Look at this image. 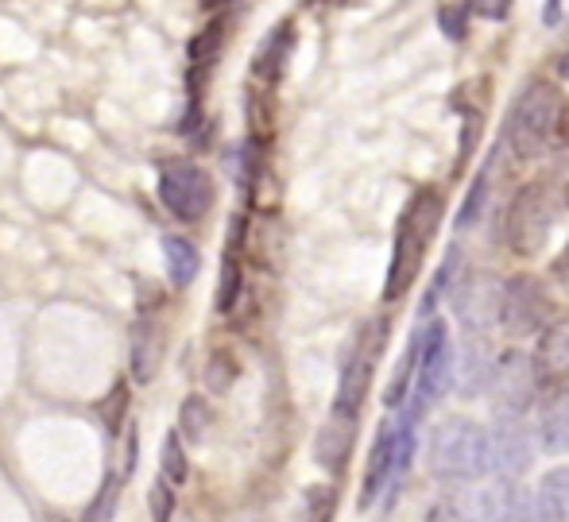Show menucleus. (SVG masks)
<instances>
[{"label":"nucleus","instance_id":"f257e3e1","mask_svg":"<svg viewBox=\"0 0 569 522\" xmlns=\"http://www.w3.org/2000/svg\"><path fill=\"white\" fill-rule=\"evenodd\" d=\"M430 476L442 484H480L492 472V433L465 414H450L430 430Z\"/></svg>","mask_w":569,"mask_h":522},{"label":"nucleus","instance_id":"f03ea898","mask_svg":"<svg viewBox=\"0 0 569 522\" xmlns=\"http://www.w3.org/2000/svg\"><path fill=\"white\" fill-rule=\"evenodd\" d=\"M558 120H562V93L547 82L527 86L516 98V104H511L508 128H503L508 148L516 151V159H523V163L539 159L542 151L550 148V135H555Z\"/></svg>","mask_w":569,"mask_h":522},{"label":"nucleus","instance_id":"7ed1b4c3","mask_svg":"<svg viewBox=\"0 0 569 522\" xmlns=\"http://www.w3.org/2000/svg\"><path fill=\"white\" fill-rule=\"evenodd\" d=\"M457 383V352H453V341H450V329L446 321H430L422 329V360H419V380H415V391L407 399L403 414L411 422H422L446 395L453 391Z\"/></svg>","mask_w":569,"mask_h":522},{"label":"nucleus","instance_id":"20e7f679","mask_svg":"<svg viewBox=\"0 0 569 522\" xmlns=\"http://www.w3.org/2000/svg\"><path fill=\"white\" fill-rule=\"evenodd\" d=\"M550 224H555V202H550L542 182H531V187H523L511 198L508 217H503V237H508L511 252L531 260V255H539L547 248Z\"/></svg>","mask_w":569,"mask_h":522},{"label":"nucleus","instance_id":"39448f33","mask_svg":"<svg viewBox=\"0 0 569 522\" xmlns=\"http://www.w3.org/2000/svg\"><path fill=\"white\" fill-rule=\"evenodd\" d=\"M383 344H388V318H376L360 329V337L352 341V352L345 357L341 364V380H338V403L341 411L357 414L368 399V388H372L376 375V360H380Z\"/></svg>","mask_w":569,"mask_h":522},{"label":"nucleus","instance_id":"423d86ee","mask_svg":"<svg viewBox=\"0 0 569 522\" xmlns=\"http://www.w3.org/2000/svg\"><path fill=\"white\" fill-rule=\"evenodd\" d=\"M159 202L167 205V213H174L179 221H202L213 205V179L206 167L190 163V159H174L159 174Z\"/></svg>","mask_w":569,"mask_h":522},{"label":"nucleus","instance_id":"0eeeda50","mask_svg":"<svg viewBox=\"0 0 569 522\" xmlns=\"http://www.w3.org/2000/svg\"><path fill=\"white\" fill-rule=\"evenodd\" d=\"M550 294L535 275H511L500 294V329L508 337H535L547 329Z\"/></svg>","mask_w":569,"mask_h":522},{"label":"nucleus","instance_id":"6e6552de","mask_svg":"<svg viewBox=\"0 0 569 522\" xmlns=\"http://www.w3.org/2000/svg\"><path fill=\"white\" fill-rule=\"evenodd\" d=\"M492 403L496 418H523L531 406L535 391H539V372H535V360L527 357H503L492 368Z\"/></svg>","mask_w":569,"mask_h":522},{"label":"nucleus","instance_id":"1a4fd4ad","mask_svg":"<svg viewBox=\"0 0 569 522\" xmlns=\"http://www.w3.org/2000/svg\"><path fill=\"white\" fill-rule=\"evenodd\" d=\"M396 469H399V430L396 422H380L368 449L365 464V484H360V508H372L388 488H396Z\"/></svg>","mask_w":569,"mask_h":522},{"label":"nucleus","instance_id":"9d476101","mask_svg":"<svg viewBox=\"0 0 569 522\" xmlns=\"http://www.w3.org/2000/svg\"><path fill=\"white\" fill-rule=\"evenodd\" d=\"M535 438L523 425V418H496L492 430V472L500 480H519L531 469Z\"/></svg>","mask_w":569,"mask_h":522},{"label":"nucleus","instance_id":"9b49d317","mask_svg":"<svg viewBox=\"0 0 569 522\" xmlns=\"http://www.w3.org/2000/svg\"><path fill=\"white\" fill-rule=\"evenodd\" d=\"M430 240H422L411 224L399 221L396 229V248H391V268H388V283H383V302H399L411 283L422 271V255H427Z\"/></svg>","mask_w":569,"mask_h":522},{"label":"nucleus","instance_id":"f8f14e48","mask_svg":"<svg viewBox=\"0 0 569 522\" xmlns=\"http://www.w3.org/2000/svg\"><path fill=\"white\" fill-rule=\"evenodd\" d=\"M472 511L480 522H535V492H527L519 480H496L477 495Z\"/></svg>","mask_w":569,"mask_h":522},{"label":"nucleus","instance_id":"ddd939ff","mask_svg":"<svg viewBox=\"0 0 569 522\" xmlns=\"http://www.w3.org/2000/svg\"><path fill=\"white\" fill-rule=\"evenodd\" d=\"M352 445H357V414L333 406L330 418H326V425L315 438V461L322 464L326 472L338 476V472L345 469V461H349Z\"/></svg>","mask_w":569,"mask_h":522},{"label":"nucleus","instance_id":"4468645a","mask_svg":"<svg viewBox=\"0 0 569 522\" xmlns=\"http://www.w3.org/2000/svg\"><path fill=\"white\" fill-rule=\"evenodd\" d=\"M167 337L156 318H140L132 325V344H128V368H132L136 383H151L163 368Z\"/></svg>","mask_w":569,"mask_h":522},{"label":"nucleus","instance_id":"2eb2a0df","mask_svg":"<svg viewBox=\"0 0 569 522\" xmlns=\"http://www.w3.org/2000/svg\"><path fill=\"white\" fill-rule=\"evenodd\" d=\"M535 372L539 383H562L569 380V318L550 321L535 344Z\"/></svg>","mask_w":569,"mask_h":522},{"label":"nucleus","instance_id":"dca6fc26","mask_svg":"<svg viewBox=\"0 0 569 522\" xmlns=\"http://www.w3.org/2000/svg\"><path fill=\"white\" fill-rule=\"evenodd\" d=\"M535 522H569V469H550L539 476Z\"/></svg>","mask_w":569,"mask_h":522},{"label":"nucleus","instance_id":"f3484780","mask_svg":"<svg viewBox=\"0 0 569 522\" xmlns=\"http://www.w3.org/2000/svg\"><path fill=\"white\" fill-rule=\"evenodd\" d=\"M291 47H295V28L291 23H279L263 47L256 51V62H252V74L263 78V82H279L287 70V59H291Z\"/></svg>","mask_w":569,"mask_h":522},{"label":"nucleus","instance_id":"a211bd4d","mask_svg":"<svg viewBox=\"0 0 569 522\" xmlns=\"http://www.w3.org/2000/svg\"><path fill=\"white\" fill-rule=\"evenodd\" d=\"M163 263L171 287H190L202 271V255L187 237H163Z\"/></svg>","mask_w":569,"mask_h":522},{"label":"nucleus","instance_id":"6ab92c4d","mask_svg":"<svg viewBox=\"0 0 569 522\" xmlns=\"http://www.w3.org/2000/svg\"><path fill=\"white\" fill-rule=\"evenodd\" d=\"M539 445L550 456H566L569 453V395L555 399V403L542 411L539 418Z\"/></svg>","mask_w":569,"mask_h":522},{"label":"nucleus","instance_id":"aec40b11","mask_svg":"<svg viewBox=\"0 0 569 522\" xmlns=\"http://www.w3.org/2000/svg\"><path fill=\"white\" fill-rule=\"evenodd\" d=\"M159 476L167 480V484L182 488L190 476V461H187V441H182L179 430H171L163 438V445H159Z\"/></svg>","mask_w":569,"mask_h":522},{"label":"nucleus","instance_id":"412c9836","mask_svg":"<svg viewBox=\"0 0 569 522\" xmlns=\"http://www.w3.org/2000/svg\"><path fill=\"white\" fill-rule=\"evenodd\" d=\"M213 425V411L210 403H206L202 395H190L187 403H182L179 411V433L187 445H198V441H206V430Z\"/></svg>","mask_w":569,"mask_h":522},{"label":"nucleus","instance_id":"4be33fe9","mask_svg":"<svg viewBox=\"0 0 569 522\" xmlns=\"http://www.w3.org/2000/svg\"><path fill=\"white\" fill-rule=\"evenodd\" d=\"M226 36H229V23L213 20L210 28H206L202 36H194V43H190V62H194V67H213L221 47H226Z\"/></svg>","mask_w":569,"mask_h":522},{"label":"nucleus","instance_id":"5701e85b","mask_svg":"<svg viewBox=\"0 0 569 522\" xmlns=\"http://www.w3.org/2000/svg\"><path fill=\"white\" fill-rule=\"evenodd\" d=\"M120 484L124 480L109 476L106 484H101V492L93 495V503L82 511V522H113L117 519V508H120Z\"/></svg>","mask_w":569,"mask_h":522},{"label":"nucleus","instance_id":"b1692460","mask_svg":"<svg viewBox=\"0 0 569 522\" xmlns=\"http://www.w3.org/2000/svg\"><path fill=\"white\" fill-rule=\"evenodd\" d=\"M333 508H338V492L333 488H307V495H302V522H330Z\"/></svg>","mask_w":569,"mask_h":522},{"label":"nucleus","instance_id":"393cba45","mask_svg":"<svg viewBox=\"0 0 569 522\" xmlns=\"http://www.w3.org/2000/svg\"><path fill=\"white\" fill-rule=\"evenodd\" d=\"M240 299V260L237 248H229L226 260H221V287H218V310L229 313Z\"/></svg>","mask_w":569,"mask_h":522},{"label":"nucleus","instance_id":"a878e982","mask_svg":"<svg viewBox=\"0 0 569 522\" xmlns=\"http://www.w3.org/2000/svg\"><path fill=\"white\" fill-rule=\"evenodd\" d=\"M124 414H128V383H117V388L106 395V403L98 406V418H101V425H106L109 438H117V433H120Z\"/></svg>","mask_w":569,"mask_h":522},{"label":"nucleus","instance_id":"bb28decb","mask_svg":"<svg viewBox=\"0 0 569 522\" xmlns=\"http://www.w3.org/2000/svg\"><path fill=\"white\" fill-rule=\"evenodd\" d=\"M232 380H237V360H232V352L218 349L206 364V383H210V391H229Z\"/></svg>","mask_w":569,"mask_h":522},{"label":"nucleus","instance_id":"cd10ccee","mask_svg":"<svg viewBox=\"0 0 569 522\" xmlns=\"http://www.w3.org/2000/svg\"><path fill=\"white\" fill-rule=\"evenodd\" d=\"M148 508H151V522H171L174 515V484H167L163 476L148 488Z\"/></svg>","mask_w":569,"mask_h":522},{"label":"nucleus","instance_id":"c85d7f7f","mask_svg":"<svg viewBox=\"0 0 569 522\" xmlns=\"http://www.w3.org/2000/svg\"><path fill=\"white\" fill-rule=\"evenodd\" d=\"M438 28L446 31V39L461 43L465 31H469V4H442L438 8Z\"/></svg>","mask_w":569,"mask_h":522},{"label":"nucleus","instance_id":"c756f323","mask_svg":"<svg viewBox=\"0 0 569 522\" xmlns=\"http://www.w3.org/2000/svg\"><path fill=\"white\" fill-rule=\"evenodd\" d=\"M427 522H480V519H477V511L465 508L461 500L446 495V500H438L435 508L427 511Z\"/></svg>","mask_w":569,"mask_h":522},{"label":"nucleus","instance_id":"7c9ffc66","mask_svg":"<svg viewBox=\"0 0 569 522\" xmlns=\"http://www.w3.org/2000/svg\"><path fill=\"white\" fill-rule=\"evenodd\" d=\"M485 190H488V182H485V174L477 179V187L469 190V198H465V205H461V217H457V229H465V224H472L480 217V205H485Z\"/></svg>","mask_w":569,"mask_h":522},{"label":"nucleus","instance_id":"2f4dec72","mask_svg":"<svg viewBox=\"0 0 569 522\" xmlns=\"http://www.w3.org/2000/svg\"><path fill=\"white\" fill-rule=\"evenodd\" d=\"M469 12H472V16H480V20L500 23V20H508L511 0H469Z\"/></svg>","mask_w":569,"mask_h":522},{"label":"nucleus","instance_id":"473e14b6","mask_svg":"<svg viewBox=\"0 0 569 522\" xmlns=\"http://www.w3.org/2000/svg\"><path fill=\"white\" fill-rule=\"evenodd\" d=\"M562 4L566 0H547V12H542V23H547V28H558V23H562Z\"/></svg>","mask_w":569,"mask_h":522},{"label":"nucleus","instance_id":"72a5a7b5","mask_svg":"<svg viewBox=\"0 0 569 522\" xmlns=\"http://www.w3.org/2000/svg\"><path fill=\"white\" fill-rule=\"evenodd\" d=\"M558 74H562V78H566V82H569V51L562 54V62H558Z\"/></svg>","mask_w":569,"mask_h":522},{"label":"nucleus","instance_id":"f704fd0d","mask_svg":"<svg viewBox=\"0 0 569 522\" xmlns=\"http://www.w3.org/2000/svg\"><path fill=\"white\" fill-rule=\"evenodd\" d=\"M206 8H218V4H226V0H202Z\"/></svg>","mask_w":569,"mask_h":522}]
</instances>
